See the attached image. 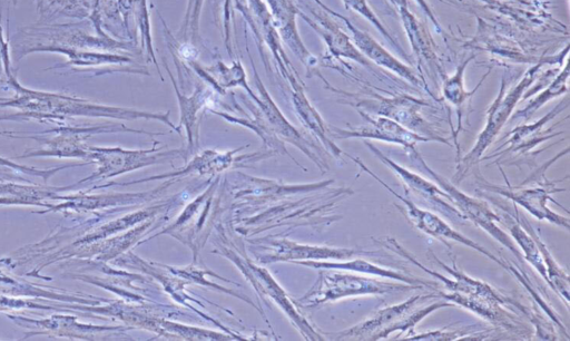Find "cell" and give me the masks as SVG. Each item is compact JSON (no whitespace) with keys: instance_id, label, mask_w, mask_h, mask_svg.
I'll return each instance as SVG.
<instances>
[{"instance_id":"cell-1","label":"cell","mask_w":570,"mask_h":341,"mask_svg":"<svg viewBox=\"0 0 570 341\" xmlns=\"http://www.w3.org/2000/svg\"><path fill=\"white\" fill-rule=\"evenodd\" d=\"M4 88L13 90V96L9 98L0 97V107H11L19 111L0 116V120L57 121L77 116L114 118L142 116V113L104 106L83 98L29 89L18 81L14 74L7 78Z\"/></svg>"},{"instance_id":"cell-2","label":"cell","mask_w":570,"mask_h":341,"mask_svg":"<svg viewBox=\"0 0 570 341\" xmlns=\"http://www.w3.org/2000/svg\"><path fill=\"white\" fill-rule=\"evenodd\" d=\"M570 43H566L564 48L554 56L541 57L533 66L528 69L520 81L509 88L504 76L497 98L487 110L485 125L480 131L474 146L471 150L456 160V173L453 176L455 183H460L469 173L471 167L480 162L487 148L493 143L502 127L512 115L517 104L522 100V96L530 88L532 82L541 74V69L546 66L558 64L562 66L563 60L569 52Z\"/></svg>"},{"instance_id":"cell-3","label":"cell","mask_w":570,"mask_h":341,"mask_svg":"<svg viewBox=\"0 0 570 341\" xmlns=\"http://www.w3.org/2000/svg\"><path fill=\"white\" fill-rule=\"evenodd\" d=\"M351 159H353L365 173L371 175L376 182H379L385 189H387L393 196H395L402 205L395 204V206L403 213V215L407 218V221L419 231L435 237L439 241L445 243V245L451 249V246L446 243V240H451L453 242L465 245L472 250H475L479 253H482L494 263L503 267L505 271L510 272L532 295L535 303H538L543 312L551 319L556 320V312L548 305L544 299L538 292L535 285L533 284L530 276L522 271L521 267H518L503 259L498 257L493 253H491L485 247L475 243L471 238L461 234L451 227L444 220L439 217L436 214L420 208L415 205L409 197L400 195L396 191H394L390 185L383 182L374 172H372L360 158L347 155Z\"/></svg>"},{"instance_id":"cell-4","label":"cell","mask_w":570,"mask_h":341,"mask_svg":"<svg viewBox=\"0 0 570 341\" xmlns=\"http://www.w3.org/2000/svg\"><path fill=\"white\" fill-rule=\"evenodd\" d=\"M324 81L327 84L326 79ZM327 87L335 92L345 96L344 103L353 106L356 110H362L372 115L387 117L405 128L426 137L430 142H438L451 146L449 138L444 137L421 114V110L428 106V101L411 95H396L384 97L382 95L372 94L371 96L360 97L358 95L338 90L327 84Z\"/></svg>"},{"instance_id":"cell-5","label":"cell","mask_w":570,"mask_h":341,"mask_svg":"<svg viewBox=\"0 0 570 341\" xmlns=\"http://www.w3.org/2000/svg\"><path fill=\"white\" fill-rule=\"evenodd\" d=\"M409 156L414 167L433 178L434 182L450 195L452 203L466 221L472 222L474 225L485 231L497 242L507 247L520 263H523L519 247L511 236L500 226L501 218L499 213L493 212L487 202L463 193L445 177L434 172L415 147L409 149Z\"/></svg>"},{"instance_id":"cell-6","label":"cell","mask_w":570,"mask_h":341,"mask_svg":"<svg viewBox=\"0 0 570 341\" xmlns=\"http://www.w3.org/2000/svg\"><path fill=\"white\" fill-rule=\"evenodd\" d=\"M501 172L505 181L504 185L491 184L476 176L479 188L483 189L485 193L504 196L514 205L523 207L529 214L540 221H547L551 224L569 230V218L556 213L547 205L548 201L557 203L550 196L551 194L564 191L557 188V182H550L547 179L543 182L542 179V182L535 186H525L524 184L513 186L508 182L504 172L502 169Z\"/></svg>"},{"instance_id":"cell-7","label":"cell","mask_w":570,"mask_h":341,"mask_svg":"<svg viewBox=\"0 0 570 341\" xmlns=\"http://www.w3.org/2000/svg\"><path fill=\"white\" fill-rule=\"evenodd\" d=\"M423 289L403 282L383 281L352 273H328L316 286V302L338 300L358 295L394 294Z\"/></svg>"},{"instance_id":"cell-8","label":"cell","mask_w":570,"mask_h":341,"mask_svg":"<svg viewBox=\"0 0 570 341\" xmlns=\"http://www.w3.org/2000/svg\"><path fill=\"white\" fill-rule=\"evenodd\" d=\"M106 130L102 127H76L60 126L43 131H37L39 135L12 136L14 138H31L43 145V148L28 150L20 158L35 156L53 157H80L87 158L89 147L85 140L92 134Z\"/></svg>"},{"instance_id":"cell-9","label":"cell","mask_w":570,"mask_h":341,"mask_svg":"<svg viewBox=\"0 0 570 341\" xmlns=\"http://www.w3.org/2000/svg\"><path fill=\"white\" fill-rule=\"evenodd\" d=\"M365 145L382 163L397 175L404 185L405 192L410 191V193L419 196L422 201L429 203L433 208L442 212L452 220L466 222L460 211L452 203L450 195L439 185L409 170L404 166L385 156L376 146H374V144L365 143Z\"/></svg>"},{"instance_id":"cell-10","label":"cell","mask_w":570,"mask_h":341,"mask_svg":"<svg viewBox=\"0 0 570 341\" xmlns=\"http://www.w3.org/2000/svg\"><path fill=\"white\" fill-rule=\"evenodd\" d=\"M363 124L353 129L332 128L336 138H366L400 145L407 150L415 147L417 143L430 142L399 123L379 115H372L357 110Z\"/></svg>"},{"instance_id":"cell-11","label":"cell","mask_w":570,"mask_h":341,"mask_svg":"<svg viewBox=\"0 0 570 341\" xmlns=\"http://www.w3.org/2000/svg\"><path fill=\"white\" fill-rule=\"evenodd\" d=\"M325 11L328 13L340 18L344 21L347 29L351 31V38L354 42L355 47L360 50V52L372 64H375L387 71H391L404 80L409 81L411 85L415 87H422L424 89L428 88L425 80L407 65L393 56L390 51H387L381 43H379L372 36H370L366 31L358 29L355 27L347 18L344 16L332 11L325 4H323L320 0H315ZM428 90V89H426Z\"/></svg>"},{"instance_id":"cell-12","label":"cell","mask_w":570,"mask_h":341,"mask_svg":"<svg viewBox=\"0 0 570 341\" xmlns=\"http://www.w3.org/2000/svg\"><path fill=\"white\" fill-rule=\"evenodd\" d=\"M436 295L440 299H444L471 311L493 327L518 334L525 332L528 329L513 311L508 310L511 304L505 301L488 296L444 292L441 290H436Z\"/></svg>"},{"instance_id":"cell-13","label":"cell","mask_w":570,"mask_h":341,"mask_svg":"<svg viewBox=\"0 0 570 341\" xmlns=\"http://www.w3.org/2000/svg\"><path fill=\"white\" fill-rule=\"evenodd\" d=\"M567 107L568 100H563L534 123L514 127L509 133V137L505 143L500 146H507V148L501 152H494L492 155L485 156L484 159L493 158L495 156L503 157L510 153L525 155L535 148L539 144L562 134L561 131L554 133L552 127L547 128V125Z\"/></svg>"},{"instance_id":"cell-14","label":"cell","mask_w":570,"mask_h":341,"mask_svg":"<svg viewBox=\"0 0 570 341\" xmlns=\"http://www.w3.org/2000/svg\"><path fill=\"white\" fill-rule=\"evenodd\" d=\"M436 292L430 294H416L405 301L382 308L361 323L343 331L340 337L356 338L357 340H380L385 331L399 321L404 314L414 309L417 303L426 299H436Z\"/></svg>"},{"instance_id":"cell-15","label":"cell","mask_w":570,"mask_h":341,"mask_svg":"<svg viewBox=\"0 0 570 341\" xmlns=\"http://www.w3.org/2000/svg\"><path fill=\"white\" fill-rule=\"evenodd\" d=\"M396 10L416 61L436 78L443 79L445 76L436 55V46L426 27L409 10L407 2L399 6Z\"/></svg>"},{"instance_id":"cell-16","label":"cell","mask_w":570,"mask_h":341,"mask_svg":"<svg viewBox=\"0 0 570 341\" xmlns=\"http://www.w3.org/2000/svg\"><path fill=\"white\" fill-rule=\"evenodd\" d=\"M311 12L315 21L308 19L303 13L301 14L324 39L332 57L350 59L368 68L372 66V62L355 47L352 38L326 12L315 10H311Z\"/></svg>"},{"instance_id":"cell-17","label":"cell","mask_w":570,"mask_h":341,"mask_svg":"<svg viewBox=\"0 0 570 341\" xmlns=\"http://www.w3.org/2000/svg\"><path fill=\"white\" fill-rule=\"evenodd\" d=\"M466 47L488 51L512 64H534L535 61V58L524 52L517 42L499 35L492 26L480 18H478V31Z\"/></svg>"},{"instance_id":"cell-18","label":"cell","mask_w":570,"mask_h":341,"mask_svg":"<svg viewBox=\"0 0 570 341\" xmlns=\"http://www.w3.org/2000/svg\"><path fill=\"white\" fill-rule=\"evenodd\" d=\"M475 58V55L466 58L460 65L456 66L455 71L448 77H444L442 84V97L445 101H448L451 106L456 109L458 115V126L455 131H453L454 144L456 145L458 156L460 155V148L458 145V135L462 130V117L464 114L465 107L469 105L472 96L478 90V88L482 85L483 80L491 72L492 67L483 75L481 81L475 86V88L471 91L466 90L464 86V72L470 64Z\"/></svg>"},{"instance_id":"cell-19","label":"cell","mask_w":570,"mask_h":341,"mask_svg":"<svg viewBox=\"0 0 570 341\" xmlns=\"http://www.w3.org/2000/svg\"><path fill=\"white\" fill-rule=\"evenodd\" d=\"M271 3L274 18L278 21L281 27L282 37L292 47L295 55L306 65L307 68H313L316 65V59L309 53L301 41L296 27L295 13L297 10L289 0H267Z\"/></svg>"},{"instance_id":"cell-20","label":"cell","mask_w":570,"mask_h":341,"mask_svg":"<svg viewBox=\"0 0 570 341\" xmlns=\"http://www.w3.org/2000/svg\"><path fill=\"white\" fill-rule=\"evenodd\" d=\"M517 215L522 226L528 231L537 243L547 272L548 285L563 300L569 308V275L556 262L550 250L543 243L532 224L517 210Z\"/></svg>"},{"instance_id":"cell-21","label":"cell","mask_w":570,"mask_h":341,"mask_svg":"<svg viewBox=\"0 0 570 341\" xmlns=\"http://www.w3.org/2000/svg\"><path fill=\"white\" fill-rule=\"evenodd\" d=\"M40 23H49L52 19L65 17L89 19L92 0H35Z\"/></svg>"},{"instance_id":"cell-22","label":"cell","mask_w":570,"mask_h":341,"mask_svg":"<svg viewBox=\"0 0 570 341\" xmlns=\"http://www.w3.org/2000/svg\"><path fill=\"white\" fill-rule=\"evenodd\" d=\"M0 294L4 295H27V296H37V298H46L52 301H67V302H82L88 303L85 298L78 296L75 293L62 291H49L37 286L35 284H30L28 282H21L14 279L12 275L0 272Z\"/></svg>"},{"instance_id":"cell-23","label":"cell","mask_w":570,"mask_h":341,"mask_svg":"<svg viewBox=\"0 0 570 341\" xmlns=\"http://www.w3.org/2000/svg\"><path fill=\"white\" fill-rule=\"evenodd\" d=\"M568 79L569 64L566 60L563 68L561 67L559 69V71L553 76L552 80H550V82L542 88V91L533 97V99L529 101L524 108L515 111L512 116V119L529 120L533 114L548 101L568 92Z\"/></svg>"},{"instance_id":"cell-24","label":"cell","mask_w":570,"mask_h":341,"mask_svg":"<svg viewBox=\"0 0 570 341\" xmlns=\"http://www.w3.org/2000/svg\"><path fill=\"white\" fill-rule=\"evenodd\" d=\"M490 337L489 330L479 331L473 327L451 329L448 328L441 330H433L423 333H415L405 340L411 341H440V340H484Z\"/></svg>"},{"instance_id":"cell-25","label":"cell","mask_w":570,"mask_h":341,"mask_svg":"<svg viewBox=\"0 0 570 341\" xmlns=\"http://www.w3.org/2000/svg\"><path fill=\"white\" fill-rule=\"evenodd\" d=\"M345 8L353 10L361 14L364 19H366L370 23H372L379 32H381L385 39L392 43L396 51H399L404 58L407 59L406 53L402 49V47L397 43L393 35L387 30L384 23L380 20V18L375 14V12L370 7L366 0H342Z\"/></svg>"},{"instance_id":"cell-26","label":"cell","mask_w":570,"mask_h":341,"mask_svg":"<svg viewBox=\"0 0 570 341\" xmlns=\"http://www.w3.org/2000/svg\"><path fill=\"white\" fill-rule=\"evenodd\" d=\"M203 0H188V6L185 14V20L180 29L179 37L185 41L187 40V33L190 32V37L196 40L198 36V21L199 12Z\"/></svg>"},{"instance_id":"cell-27","label":"cell","mask_w":570,"mask_h":341,"mask_svg":"<svg viewBox=\"0 0 570 341\" xmlns=\"http://www.w3.org/2000/svg\"><path fill=\"white\" fill-rule=\"evenodd\" d=\"M81 164L82 163L68 164V165L58 166V167L49 168V169H38V168H35V167H28V166H24V165H20V164H17L14 162H11L9 159H6L3 157H0V166L8 167L9 169H13V170H17V172L19 170V172H22V173L28 174L30 176L42 177L46 182L48 181V178L50 176H52L53 174H56L60 169H63V168H67V167H75V166H78V165H81Z\"/></svg>"},{"instance_id":"cell-28","label":"cell","mask_w":570,"mask_h":341,"mask_svg":"<svg viewBox=\"0 0 570 341\" xmlns=\"http://www.w3.org/2000/svg\"><path fill=\"white\" fill-rule=\"evenodd\" d=\"M20 309H43V310H56L58 308L56 305L41 304L32 301L18 300L12 298H7L0 294V311L6 310H20Z\"/></svg>"},{"instance_id":"cell-29","label":"cell","mask_w":570,"mask_h":341,"mask_svg":"<svg viewBox=\"0 0 570 341\" xmlns=\"http://www.w3.org/2000/svg\"><path fill=\"white\" fill-rule=\"evenodd\" d=\"M415 2L421 7V9L424 11V13L428 16V18L431 20V22L435 26L439 32H442V27L432 11L431 7L429 6L426 0H415Z\"/></svg>"},{"instance_id":"cell-30","label":"cell","mask_w":570,"mask_h":341,"mask_svg":"<svg viewBox=\"0 0 570 341\" xmlns=\"http://www.w3.org/2000/svg\"><path fill=\"white\" fill-rule=\"evenodd\" d=\"M395 8H397L399 6L403 4V3H406L407 1L406 0H389Z\"/></svg>"},{"instance_id":"cell-31","label":"cell","mask_w":570,"mask_h":341,"mask_svg":"<svg viewBox=\"0 0 570 341\" xmlns=\"http://www.w3.org/2000/svg\"><path fill=\"white\" fill-rule=\"evenodd\" d=\"M16 175L13 174H7V173H0V179L1 178H8V177H14Z\"/></svg>"},{"instance_id":"cell-32","label":"cell","mask_w":570,"mask_h":341,"mask_svg":"<svg viewBox=\"0 0 570 341\" xmlns=\"http://www.w3.org/2000/svg\"><path fill=\"white\" fill-rule=\"evenodd\" d=\"M13 6H16L18 3V0H11Z\"/></svg>"}]
</instances>
